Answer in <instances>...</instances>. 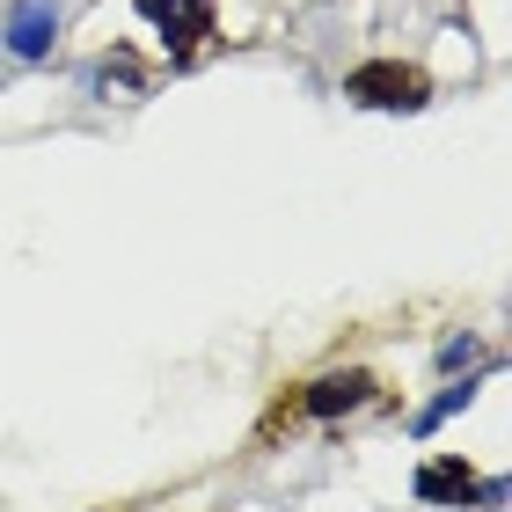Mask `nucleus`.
Instances as JSON below:
<instances>
[{
  "label": "nucleus",
  "mask_w": 512,
  "mask_h": 512,
  "mask_svg": "<svg viewBox=\"0 0 512 512\" xmlns=\"http://www.w3.org/2000/svg\"><path fill=\"white\" fill-rule=\"evenodd\" d=\"M344 96L366 103V110H425L432 81L417 74V66H403V59H366V66H352Z\"/></svg>",
  "instance_id": "nucleus-1"
},
{
  "label": "nucleus",
  "mask_w": 512,
  "mask_h": 512,
  "mask_svg": "<svg viewBox=\"0 0 512 512\" xmlns=\"http://www.w3.org/2000/svg\"><path fill=\"white\" fill-rule=\"evenodd\" d=\"M0 44H8L22 66L52 59V44H59V0H15V15H8V30H0Z\"/></svg>",
  "instance_id": "nucleus-2"
},
{
  "label": "nucleus",
  "mask_w": 512,
  "mask_h": 512,
  "mask_svg": "<svg viewBox=\"0 0 512 512\" xmlns=\"http://www.w3.org/2000/svg\"><path fill=\"white\" fill-rule=\"evenodd\" d=\"M139 15H147L176 52H191L198 37H213V0H139Z\"/></svg>",
  "instance_id": "nucleus-3"
},
{
  "label": "nucleus",
  "mask_w": 512,
  "mask_h": 512,
  "mask_svg": "<svg viewBox=\"0 0 512 512\" xmlns=\"http://www.w3.org/2000/svg\"><path fill=\"white\" fill-rule=\"evenodd\" d=\"M359 403H374V374H359V366L322 374V381H308V395H300V410H308V417H344Z\"/></svg>",
  "instance_id": "nucleus-4"
},
{
  "label": "nucleus",
  "mask_w": 512,
  "mask_h": 512,
  "mask_svg": "<svg viewBox=\"0 0 512 512\" xmlns=\"http://www.w3.org/2000/svg\"><path fill=\"white\" fill-rule=\"evenodd\" d=\"M417 498L425 505H469L476 498V469L461 454H432L425 469H417Z\"/></svg>",
  "instance_id": "nucleus-5"
},
{
  "label": "nucleus",
  "mask_w": 512,
  "mask_h": 512,
  "mask_svg": "<svg viewBox=\"0 0 512 512\" xmlns=\"http://www.w3.org/2000/svg\"><path fill=\"white\" fill-rule=\"evenodd\" d=\"M476 388H483V381H454L447 395H432V403L417 410V439H425V432H439V425H447V417H461V410L476 403Z\"/></svg>",
  "instance_id": "nucleus-6"
},
{
  "label": "nucleus",
  "mask_w": 512,
  "mask_h": 512,
  "mask_svg": "<svg viewBox=\"0 0 512 512\" xmlns=\"http://www.w3.org/2000/svg\"><path fill=\"white\" fill-rule=\"evenodd\" d=\"M476 359H483V337H469V330L439 344V366H447V374H461V366H476Z\"/></svg>",
  "instance_id": "nucleus-7"
}]
</instances>
